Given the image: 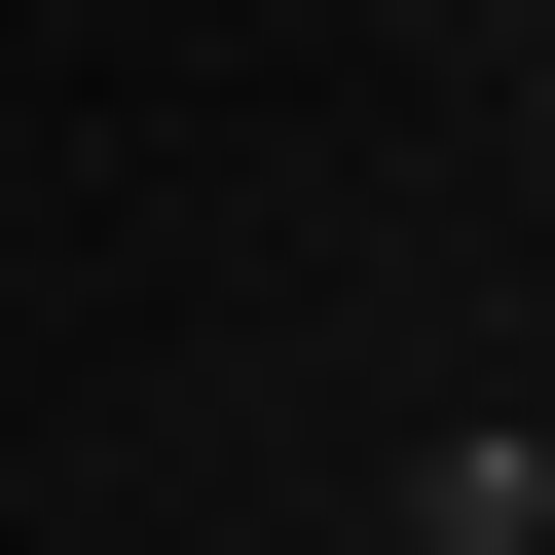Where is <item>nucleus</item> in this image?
I'll list each match as a JSON object with an SVG mask.
<instances>
[{
    "label": "nucleus",
    "instance_id": "1",
    "mask_svg": "<svg viewBox=\"0 0 555 555\" xmlns=\"http://www.w3.org/2000/svg\"><path fill=\"white\" fill-rule=\"evenodd\" d=\"M518 444H555V408H518Z\"/></svg>",
    "mask_w": 555,
    "mask_h": 555
}]
</instances>
